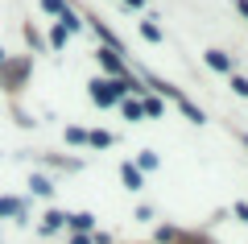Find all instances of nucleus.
Returning <instances> with one entry per match:
<instances>
[{"mask_svg":"<svg viewBox=\"0 0 248 244\" xmlns=\"http://www.w3.org/2000/svg\"><path fill=\"white\" fill-rule=\"evenodd\" d=\"M203 58H207V66L219 70V75H232V66H236V62H232V54H223V50H207Z\"/></svg>","mask_w":248,"mask_h":244,"instance_id":"1","label":"nucleus"},{"mask_svg":"<svg viewBox=\"0 0 248 244\" xmlns=\"http://www.w3.org/2000/svg\"><path fill=\"white\" fill-rule=\"evenodd\" d=\"M120 178H124V186H128V191H141V186H145V174L133 166V162H124V166H120Z\"/></svg>","mask_w":248,"mask_h":244,"instance_id":"2","label":"nucleus"},{"mask_svg":"<svg viewBox=\"0 0 248 244\" xmlns=\"http://www.w3.org/2000/svg\"><path fill=\"white\" fill-rule=\"evenodd\" d=\"M95 58H99V62H104V70H112V75H116V79H124V62H120V58H116V50H99V54H95Z\"/></svg>","mask_w":248,"mask_h":244,"instance_id":"3","label":"nucleus"},{"mask_svg":"<svg viewBox=\"0 0 248 244\" xmlns=\"http://www.w3.org/2000/svg\"><path fill=\"white\" fill-rule=\"evenodd\" d=\"M178 108H182V112H186V120H195V124H203V120H207V116H203V108H195V104H190V99H186V96L178 99Z\"/></svg>","mask_w":248,"mask_h":244,"instance_id":"4","label":"nucleus"},{"mask_svg":"<svg viewBox=\"0 0 248 244\" xmlns=\"http://www.w3.org/2000/svg\"><path fill=\"white\" fill-rule=\"evenodd\" d=\"M66 224H71L75 232H87V228L95 224V215H87V211H79V215H66Z\"/></svg>","mask_w":248,"mask_h":244,"instance_id":"5","label":"nucleus"},{"mask_svg":"<svg viewBox=\"0 0 248 244\" xmlns=\"http://www.w3.org/2000/svg\"><path fill=\"white\" fill-rule=\"evenodd\" d=\"M0 215H25V203H17V199H0Z\"/></svg>","mask_w":248,"mask_h":244,"instance_id":"6","label":"nucleus"},{"mask_svg":"<svg viewBox=\"0 0 248 244\" xmlns=\"http://www.w3.org/2000/svg\"><path fill=\"white\" fill-rule=\"evenodd\" d=\"M62 224H66V215H62V211H50V215H46V224H42V228H46V232H58Z\"/></svg>","mask_w":248,"mask_h":244,"instance_id":"7","label":"nucleus"},{"mask_svg":"<svg viewBox=\"0 0 248 244\" xmlns=\"http://www.w3.org/2000/svg\"><path fill=\"white\" fill-rule=\"evenodd\" d=\"M29 186H33V195H54V186H50V178H29Z\"/></svg>","mask_w":248,"mask_h":244,"instance_id":"8","label":"nucleus"},{"mask_svg":"<svg viewBox=\"0 0 248 244\" xmlns=\"http://www.w3.org/2000/svg\"><path fill=\"white\" fill-rule=\"evenodd\" d=\"M87 145H95V149L112 145V132H87Z\"/></svg>","mask_w":248,"mask_h":244,"instance_id":"9","label":"nucleus"},{"mask_svg":"<svg viewBox=\"0 0 248 244\" xmlns=\"http://www.w3.org/2000/svg\"><path fill=\"white\" fill-rule=\"evenodd\" d=\"M153 166H157V153H153V149H141V166L137 170L145 174V170H153Z\"/></svg>","mask_w":248,"mask_h":244,"instance_id":"10","label":"nucleus"},{"mask_svg":"<svg viewBox=\"0 0 248 244\" xmlns=\"http://www.w3.org/2000/svg\"><path fill=\"white\" fill-rule=\"evenodd\" d=\"M124 116H128V120H141V104H137V99H124Z\"/></svg>","mask_w":248,"mask_h":244,"instance_id":"11","label":"nucleus"},{"mask_svg":"<svg viewBox=\"0 0 248 244\" xmlns=\"http://www.w3.org/2000/svg\"><path fill=\"white\" fill-rule=\"evenodd\" d=\"M62 29H66V37H71V33H75V29H79V17H75V13H71V9L62 13Z\"/></svg>","mask_w":248,"mask_h":244,"instance_id":"12","label":"nucleus"},{"mask_svg":"<svg viewBox=\"0 0 248 244\" xmlns=\"http://www.w3.org/2000/svg\"><path fill=\"white\" fill-rule=\"evenodd\" d=\"M42 9H46V13H58V17H62V13H66V0H42Z\"/></svg>","mask_w":248,"mask_h":244,"instance_id":"13","label":"nucleus"},{"mask_svg":"<svg viewBox=\"0 0 248 244\" xmlns=\"http://www.w3.org/2000/svg\"><path fill=\"white\" fill-rule=\"evenodd\" d=\"M141 33H145V37H149V42H161V29H157V25H153V21H145V25H141Z\"/></svg>","mask_w":248,"mask_h":244,"instance_id":"14","label":"nucleus"},{"mask_svg":"<svg viewBox=\"0 0 248 244\" xmlns=\"http://www.w3.org/2000/svg\"><path fill=\"white\" fill-rule=\"evenodd\" d=\"M66 141H75V145H87V132H83V129H66Z\"/></svg>","mask_w":248,"mask_h":244,"instance_id":"15","label":"nucleus"},{"mask_svg":"<svg viewBox=\"0 0 248 244\" xmlns=\"http://www.w3.org/2000/svg\"><path fill=\"white\" fill-rule=\"evenodd\" d=\"M50 46H66V29H62V25L50 33Z\"/></svg>","mask_w":248,"mask_h":244,"instance_id":"16","label":"nucleus"},{"mask_svg":"<svg viewBox=\"0 0 248 244\" xmlns=\"http://www.w3.org/2000/svg\"><path fill=\"white\" fill-rule=\"evenodd\" d=\"M232 91L236 96H248V79H232Z\"/></svg>","mask_w":248,"mask_h":244,"instance_id":"17","label":"nucleus"},{"mask_svg":"<svg viewBox=\"0 0 248 244\" xmlns=\"http://www.w3.org/2000/svg\"><path fill=\"white\" fill-rule=\"evenodd\" d=\"M236 215H240V219H248V203H236Z\"/></svg>","mask_w":248,"mask_h":244,"instance_id":"18","label":"nucleus"},{"mask_svg":"<svg viewBox=\"0 0 248 244\" xmlns=\"http://www.w3.org/2000/svg\"><path fill=\"white\" fill-rule=\"evenodd\" d=\"M236 9H240V13H244V17H248V0H236Z\"/></svg>","mask_w":248,"mask_h":244,"instance_id":"19","label":"nucleus"},{"mask_svg":"<svg viewBox=\"0 0 248 244\" xmlns=\"http://www.w3.org/2000/svg\"><path fill=\"white\" fill-rule=\"evenodd\" d=\"M71 244H91V240H87V236H75V240H71Z\"/></svg>","mask_w":248,"mask_h":244,"instance_id":"20","label":"nucleus"},{"mask_svg":"<svg viewBox=\"0 0 248 244\" xmlns=\"http://www.w3.org/2000/svg\"><path fill=\"white\" fill-rule=\"evenodd\" d=\"M0 66H4V50H0Z\"/></svg>","mask_w":248,"mask_h":244,"instance_id":"21","label":"nucleus"},{"mask_svg":"<svg viewBox=\"0 0 248 244\" xmlns=\"http://www.w3.org/2000/svg\"><path fill=\"white\" fill-rule=\"evenodd\" d=\"M244 145H248V137H244Z\"/></svg>","mask_w":248,"mask_h":244,"instance_id":"22","label":"nucleus"}]
</instances>
